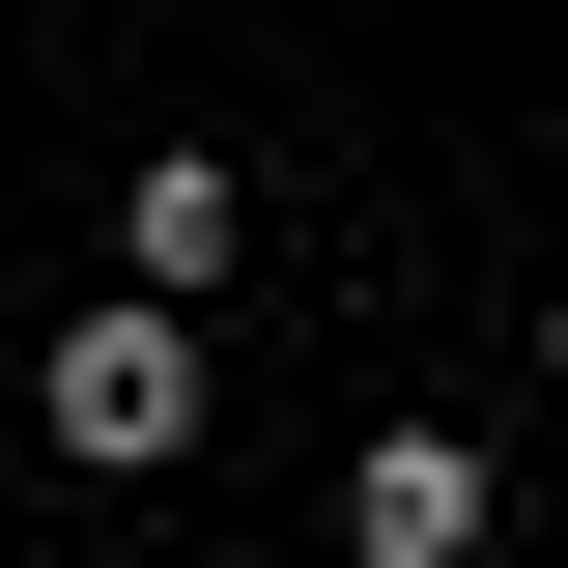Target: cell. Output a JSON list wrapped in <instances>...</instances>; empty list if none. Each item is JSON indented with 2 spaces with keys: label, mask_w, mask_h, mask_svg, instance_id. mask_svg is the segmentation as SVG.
Listing matches in <instances>:
<instances>
[{
  "label": "cell",
  "mask_w": 568,
  "mask_h": 568,
  "mask_svg": "<svg viewBox=\"0 0 568 568\" xmlns=\"http://www.w3.org/2000/svg\"><path fill=\"white\" fill-rule=\"evenodd\" d=\"M342 540H369V568H455V540H484V455H455V426L342 455Z\"/></svg>",
  "instance_id": "7a4b0ae2"
},
{
  "label": "cell",
  "mask_w": 568,
  "mask_h": 568,
  "mask_svg": "<svg viewBox=\"0 0 568 568\" xmlns=\"http://www.w3.org/2000/svg\"><path fill=\"white\" fill-rule=\"evenodd\" d=\"M29 398H58V455H85V484H171V455H200V342H171V284H85Z\"/></svg>",
  "instance_id": "6da1fadb"
},
{
  "label": "cell",
  "mask_w": 568,
  "mask_h": 568,
  "mask_svg": "<svg viewBox=\"0 0 568 568\" xmlns=\"http://www.w3.org/2000/svg\"><path fill=\"white\" fill-rule=\"evenodd\" d=\"M540 369H568V313H540Z\"/></svg>",
  "instance_id": "277c9868"
},
{
  "label": "cell",
  "mask_w": 568,
  "mask_h": 568,
  "mask_svg": "<svg viewBox=\"0 0 568 568\" xmlns=\"http://www.w3.org/2000/svg\"><path fill=\"white\" fill-rule=\"evenodd\" d=\"M114 284H227V171H200V142H171V171L114 200Z\"/></svg>",
  "instance_id": "3957f363"
}]
</instances>
